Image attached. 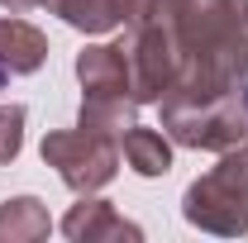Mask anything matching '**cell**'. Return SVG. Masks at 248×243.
<instances>
[{
  "mask_svg": "<svg viewBox=\"0 0 248 243\" xmlns=\"http://www.w3.org/2000/svg\"><path fill=\"white\" fill-rule=\"evenodd\" d=\"M182 214L191 229L219 234V239H244L248 234V138L239 148L219 152V167L186 186Z\"/></svg>",
  "mask_w": 248,
  "mask_h": 243,
  "instance_id": "2",
  "label": "cell"
},
{
  "mask_svg": "<svg viewBox=\"0 0 248 243\" xmlns=\"http://www.w3.org/2000/svg\"><path fill=\"white\" fill-rule=\"evenodd\" d=\"M153 10H157V0H115V15H120V24H129V29H139Z\"/></svg>",
  "mask_w": 248,
  "mask_h": 243,
  "instance_id": "13",
  "label": "cell"
},
{
  "mask_svg": "<svg viewBox=\"0 0 248 243\" xmlns=\"http://www.w3.org/2000/svg\"><path fill=\"white\" fill-rule=\"evenodd\" d=\"M62 234L72 243H115V239H143V229L139 224H129L124 214H115L110 200H100V196H81L72 210L62 214Z\"/></svg>",
  "mask_w": 248,
  "mask_h": 243,
  "instance_id": "5",
  "label": "cell"
},
{
  "mask_svg": "<svg viewBox=\"0 0 248 243\" xmlns=\"http://www.w3.org/2000/svg\"><path fill=\"white\" fill-rule=\"evenodd\" d=\"M62 24H72L77 33H110L120 29V15H115V0H43Z\"/></svg>",
  "mask_w": 248,
  "mask_h": 243,
  "instance_id": "11",
  "label": "cell"
},
{
  "mask_svg": "<svg viewBox=\"0 0 248 243\" xmlns=\"http://www.w3.org/2000/svg\"><path fill=\"white\" fill-rule=\"evenodd\" d=\"M120 152H124V162H129L139 177H167V172H172V143H167L157 129L134 124L120 138Z\"/></svg>",
  "mask_w": 248,
  "mask_h": 243,
  "instance_id": "10",
  "label": "cell"
},
{
  "mask_svg": "<svg viewBox=\"0 0 248 243\" xmlns=\"http://www.w3.org/2000/svg\"><path fill=\"white\" fill-rule=\"evenodd\" d=\"M134 110H139V100H134V95H86V100H81L77 124H81V129H91V134L124 138V134L139 124V120H134Z\"/></svg>",
  "mask_w": 248,
  "mask_h": 243,
  "instance_id": "9",
  "label": "cell"
},
{
  "mask_svg": "<svg viewBox=\"0 0 248 243\" xmlns=\"http://www.w3.org/2000/svg\"><path fill=\"white\" fill-rule=\"evenodd\" d=\"M77 81L86 95H129V48L91 43L77 53Z\"/></svg>",
  "mask_w": 248,
  "mask_h": 243,
  "instance_id": "6",
  "label": "cell"
},
{
  "mask_svg": "<svg viewBox=\"0 0 248 243\" xmlns=\"http://www.w3.org/2000/svg\"><path fill=\"white\" fill-rule=\"evenodd\" d=\"M153 19L172 43V86L157 105H205L248 81V0H157Z\"/></svg>",
  "mask_w": 248,
  "mask_h": 243,
  "instance_id": "1",
  "label": "cell"
},
{
  "mask_svg": "<svg viewBox=\"0 0 248 243\" xmlns=\"http://www.w3.org/2000/svg\"><path fill=\"white\" fill-rule=\"evenodd\" d=\"M43 162L62 177L67 191L91 196V191L115 182V172H120V138L91 134L81 124L77 129H58V134L43 138Z\"/></svg>",
  "mask_w": 248,
  "mask_h": 243,
  "instance_id": "4",
  "label": "cell"
},
{
  "mask_svg": "<svg viewBox=\"0 0 248 243\" xmlns=\"http://www.w3.org/2000/svg\"><path fill=\"white\" fill-rule=\"evenodd\" d=\"M48 234H53V219L38 196H10L0 205V243H38Z\"/></svg>",
  "mask_w": 248,
  "mask_h": 243,
  "instance_id": "8",
  "label": "cell"
},
{
  "mask_svg": "<svg viewBox=\"0 0 248 243\" xmlns=\"http://www.w3.org/2000/svg\"><path fill=\"white\" fill-rule=\"evenodd\" d=\"M10 15H24V10H33V5H43V0H0Z\"/></svg>",
  "mask_w": 248,
  "mask_h": 243,
  "instance_id": "14",
  "label": "cell"
},
{
  "mask_svg": "<svg viewBox=\"0 0 248 243\" xmlns=\"http://www.w3.org/2000/svg\"><path fill=\"white\" fill-rule=\"evenodd\" d=\"M24 120H29L24 105H0V167H10L24 148Z\"/></svg>",
  "mask_w": 248,
  "mask_h": 243,
  "instance_id": "12",
  "label": "cell"
},
{
  "mask_svg": "<svg viewBox=\"0 0 248 243\" xmlns=\"http://www.w3.org/2000/svg\"><path fill=\"white\" fill-rule=\"evenodd\" d=\"M162 129L172 143L201 152H229L248 138V81L244 91L205 105H162Z\"/></svg>",
  "mask_w": 248,
  "mask_h": 243,
  "instance_id": "3",
  "label": "cell"
},
{
  "mask_svg": "<svg viewBox=\"0 0 248 243\" xmlns=\"http://www.w3.org/2000/svg\"><path fill=\"white\" fill-rule=\"evenodd\" d=\"M48 62V38L29 19H0V81L29 76Z\"/></svg>",
  "mask_w": 248,
  "mask_h": 243,
  "instance_id": "7",
  "label": "cell"
}]
</instances>
